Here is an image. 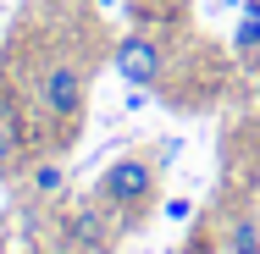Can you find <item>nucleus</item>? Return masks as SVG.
I'll return each instance as SVG.
<instances>
[{
    "label": "nucleus",
    "instance_id": "3",
    "mask_svg": "<svg viewBox=\"0 0 260 254\" xmlns=\"http://www.w3.org/2000/svg\"><path fill=\"white\" fill-rule=\"evenodd\" d=\"M111 61H116V78L133 83V89H155L160 78H166V45H160L155 33H122Z\"/></svg>",
    "mask_w": 260,
    "mask_h": 254
},
{
    "label": "nucleus",
    "instance_id": "4",
    "mask_svg": "<svg viewBox=\"0 0 260 254\" xmlns=\"http://www.w3.org/2000/svg\"><path fill=\"white\" fill-rule=\"evenodd\" d=\"M233 50L244 55H260V0H244V17H238V33H233Z\"/></svg>",
    "mask_w": 260,
    "mask_h": 254
},
{
    "label": "nucleus",
    "instance_id": "1",
    "mask_svg": "<svg viewBox=\"0 0 260 254\" xmlns=\"http://www.w3.org/2000/svg\"><path fill=\"white\" fill-rule=\"evenodd\" d=\"M39 111L50 116V127L61 133H78V122H83V105H89V78H83V66L72 61V55H55L50 66L39 72Z\"/></svg>",
    "mask_w": 260,
    "mask_h": 254
},
{
    "label": "nucleus",
    "instance_id": "5",
    "mask_svg": "<svg viewBox=\"0 0 260 254\" xmlns=\"http://www.w3.org/2000/svg\"><path fill=\"white\" fill-rule=\"evenodd\" d=\"M17 155H22V122L0 105V171H11V166H17Z\"/></svg>",
    "mask_w": 260,
    "mask_h": 254
},
{
    "label": "nucleus",
    "instance_id": "7",
    "mask_svg": "<svg viewBox=\"0 0 260 254\" xmlns=\"http://www.w3.org/2000/svg\"><path fill=\"white\" fill-rule=\"evenodd\" d=\"M233 254H260V227L244 215V221H233Z\"/></svg>",
    "mask_w": 260,
    "mask_h": 254
},
{
    "label": "nucleus",
    "instance_id": "2",
    "mask_svg": "<svg viewBox=\"0 0 260 254\" xmlns=\"http://www.w3.org/2000/svg\"><path fill=\"white\" fill-rule=\"evenodd\" d=\"M155 160L150 155H122V160H111L100 171V183H94V199L111 210V215H139L144 204L155 199Z\"/></svg>",
    "mask_w": 260,
    "mask_h": 254
},
{
    "label": "nucleus",
    "instance_id": "6",
    "mask_svg": "<svg viewBox=\"0 0 260 254\" xmlns=\"http://www.w3.org/2000/svg\"><path fill=\"white\" fill-rule=\"evenodd\" d=\"M61 183H67L61 160H39V166L28 171V194H39V199H55V194H61Z\"/></svg>",
    "mask_w": 260,
    "mask_h": 254
}]
</instances>
